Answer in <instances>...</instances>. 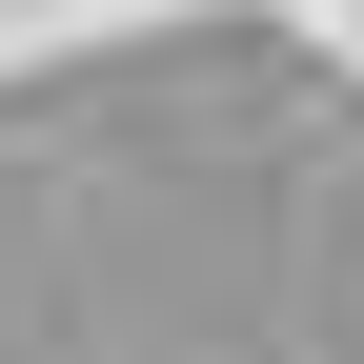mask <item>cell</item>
Instances as JSON below:
<instances>
[]
</instances>
